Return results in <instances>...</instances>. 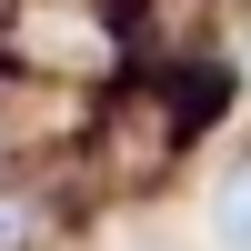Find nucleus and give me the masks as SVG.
I'll return each instance as SVG.
<instances>
[{
  "label": "nucleus",
  "instance_id": "f257e3e1",
  "mask_svg": "<svg viewBox=\"0 0 251 251\" xmlns=\"http://www.w3.org/2000/svg\"><path fill=\"white\" fill-rule=\"evenodd\" d=\"M0 50L20 71H50V80H100L131 50V20H100L91 0H20L10 30H0Z\"/></svg>",
  "mask_w": 251,
  "mask_h": 251
},
{
  "label": "nucleus",
  "instance_id": "7ed1b4c3",
  "mask_svg": "<svg viewBox=\"0 0 251 251\" xmlns=\"http://www.w3.org/2000/svg\"><path fill=\"white\" fill-rule=\"evenodd\" d=\"M211 241H221V251H251V171L221 181V201H211Z\"/></svg>",
  "mask_w": 251,
  "mask_h": 251
},
{
  "label": "nucleus",
  "instance_id": "f03ea898",
  "mask_svg": "<svg viewBox=\"0 0 251 251\" xmlns=\"http://www.w3.org/2000/svg\"><path fill=\"white\" fill-rule=\"evenodd\" d=\"M30 241H50V201L40 191H0V251H30Z\"/></svg>",
  "mask_w": 251,
  "mask_h": 251
}]
</instances>
